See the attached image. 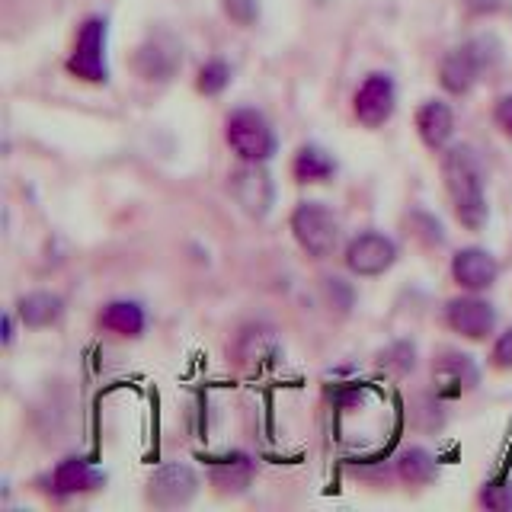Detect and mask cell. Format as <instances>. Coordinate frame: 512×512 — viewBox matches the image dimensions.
<instances>
[{
	"instance_id": "cell-1",
	"label": "cell",
	"mask_w": 512,
	"mask_h": 512,
	"mask_svg": "<svg viewBox=\"0 0 512 512\" xmlns=\"http://www.w3.org/2000/svg\"><path fill=\"white\" fill-rule=\"evenodd\" d=\"M442 176L448 186V196L455 202V215L468 231H480L487 224V196H484V164L474 148L455 144L442 157Z\"/></svg>"
},
{
	"instance_id": "cell-2",
	"label": "cell",
	"mask_w": 512,
	"mask_h": 512,
	"mask_svg": "<svg viewBox=\"0 0 512 512\" xmlns=\"http://www.w3.org/2000/svg\"><path fill=\"white\" fill-rule=\"evenodd\" d=\"M500 52H503V48H500V42H496L493 36H477L471 42L452 48V52H448L442 58V64H439L442 87L448 93H455V96L468 93L480 80V74L490 71L493 64L500 61Z\"/></svg>"
},
{
	"instance_id": "cell-3",
	"label": "cell",
	"mask_w": 512,
	"mask_h": 512,
	"mask_svg": "<svg viewBox=\"0 0 512 512\" xmlns=\"http://www.w3.org/2000/svg\"><path fill=\"white\" fill-rule=\"evenodd\" d=\"M224 135H228L231 151L240 160H247V164H266V160L276 154V132H272L269 119L260 109L231 112Z\"/></svg>"
},
{
	"instance_id": "cell-4",
	"label": "cell",
	"mask_w": 512,
	"mask_h": 512,
	"mask_svg": "<svg viewBox=\"0 0 512 512\" xmlns=\"http://www.w3.org/2000/svg\"><path fill=\"white\" fill-rule=\"evenodd\" d=\"M292 234L304 253L324 260L340 244V218L320 202H301L292 215Z\"/></svg>"
},
{
	"instance_id": "cell-5",
	"label": "cell",
	"mask_w": 512,
	"mask_h": 512,
	"mask_svg": "<svg viewBox=\"0 0 512 512\" xmlns=\"http://www.w3.org/2000/svg\"><path fill=\"white\" fill-rule=\"evenodd\" d=\"M106 42H109V26L103 16H90L80 26L74 52L68 58V71L87 84H106L109 80V64H106Z\"/></svg>"
},
{
	"instance_id": "cell-6",
	"label": "cell",
	"mask_w": 512,
	"mask_h": 512,
	"mask_svg": "<svg viewBox=\"0 0 512 512\" xmlns=\"http://www.w3.org/2000/svg\"><path fill=\"white\" fill-rule=\"evenodd\" d=\"M228 192L250 218H266L272 202H276V186H272V176L266 173V167L247 164V160L228 176Z\"/></svg>"
},
{
	"instance_id": "cell-7",
	"label": "cell",
	"mask_w": 512,
	"mask_h": 512,
	"mask_svg": "<svg viewBox=\"0 0 512 512\" xmlns=\"http://www.w3.org/2000/svg\"><path fill=\"white\" fill-rule=\"evenodd\" d=\"M199 493V477L189 464L170 461L160 464V468L148 477V503L160 509H176L196 500Z\"/></svg>"
},
{
	"instance_id": "cell-8",
	"label": "cell",
	"mask_w": 512,
	"mask_h": 512,
	"mask_svg": "<svg viewBox=\"0 0 512 512\" xmlns=\"http://www.w3.org/2000/svg\"><path fill=\"white\" fill-rule=\"evenodd\" d=\"M394 260H397V244L378 231L352 237L349 247H346V266H349V272H356V276H362V279H372V276H381V272H388L394 266Z\"/></svg>"
},
{
	"instance_id": "cell-9",
	"label": "cell",
	"mask_w": 512,
	"mask_h": 512,
	"mask_svg": "<svg viewBox=\"0 0 512 512\" xmlns=\"http://www.w3.org/2000/svg\"><path fill=\"white\" fill-rule=\"evenodd\" d=\"M397 109V87L388 74H368L365 84L356 90V119L365 128L384 125Z\"/></svg>"
},
{
	"instance_id": "cell-10",
	"label": "cell",
	"mask_w": 512,
	"mask_h": 512,
	"mask_svg": "<svg viewBox=\"0 0 512 512\" xmlns=\"http://www.w3.org/2000/svg\"><path fill=\"white\" fill-rule=\"evenodd\" d=\"M445 320L455 333H461L464 340H487L496 327V311L493 304L477 298V295H461L452 298L445 308Z\"/></svg>"
},
{
	"instance_id": "cell-11",
	"label": "cell",
	"mask_w": 512,
	"mask_h": 512,
	"mask_svg": "<svg viewBox=\"0 0 512 512\" xmlns=\"http://www.w3.org/2000/svg\"><path fill=\"white\" fill-rule=\"evenodd\" d=\"M180 64H183V48L170 36V32L151 36L138 48V58H135L138 74L148 77V80H170Z\"/></svg>"
},
{
	"instance_id": "cell-12",
	"label": "cell",
	"mask_w": 512,
	"mask_h": 512,
	"mask_svg": "<svg viewBox=\"0 0 512 512\" xmlns=\"http://www.w3.org/2000/svg\"><path fill=\"white\" fill-rule=\"evenodd\" d=\"M452 276L461 288H468V292H484V288H490L496 276H500V263H496L487 250L464 247L452 260Z\"/></svg>"
},
{
	"instance_id": "cell-13",
	"label": "cell",
	"mask_w": 512,
	"mask_h": 512,
	"mask_svg": "<svg viewBox=\"0 0 512 512\" xmlns=\"http://www.w3.org/2000/svg\"><path fill=\"white\" fill-rule=\"evenodd\" d=\"M103 484H106V477L84 458H64L58 468L48 474V490L55 496L90 493V490H100Z\"/></svg>"
},
{
	"instance_id": "cell-14",
	"label": "cell",
	"mask_w": 512,
	"mask_h": 512,
	"mask_svg": "<svg viewBox=\"0 0 512 512\" xmlns=\"http://www.w3.org/2000/svg\"><path fill=\"white\" fill-rule=\"evenodd\" d=\"M416 132H420L423 144L432 151L445 148L455 135V112L448 109L442 100H429L416 112Z\"/></svg>"
},
{
	"instance_id": "cell-15",
	"label": "cell",
	"mask_w": 512,
	"mask_h": 512,
	"mask_svg": "<svg viewBox=\"0 0 512 512\" xmlns=\"http://www.w3.org/2000/svg\"><path fill=\"white\" fill-rule=\"evenodd\" d=\"M253 461L247 455L240 452H231L224 458H215L212 461V471H208V477H212V484L221 490V493H244L250 484H253Z\"/></svg>"
},
{
	"instance_id": "cell-16",
	"label": "cell",
	"mask_w": 512,
	"mask_h": 512,
	"mask_svg": "<svg viewBox=\"0 0 512 512\" xmlns=\"http://www.w3.org/2000/svg\"><path fill=\"white\" fill-rule=\"evenodd\" d=\"M16 314L26 327L32 330H42V327H52L61 320L64 314V301L52 292H29L16 301Z\"/></svg>"
},
{
	"instance_id": "cell-17",
	"label": "cell",
	"mask_w": 512,
	"mask_h": 512,
	"mask_svg": "<svg viewBox=\"0 0 512 512\" xmlns=\"http://www.w3.org/2000/svg\"><path fill=\"white\" fill-rule=\"evenodd\" d=\"M436 384H442L445 394H461L477 384V365L471 356L461 352H445L442 359H436Z\"/></svg>"
},
{
	"instance_id": "cell-18",
	"label": "cell",
	"mask_w": 512,
	"mask_h": 512,
	"mask_svg": "<svg viewBox=\"0 0 512 512\" xmlns=\"http://www.w3.org/2000/svg\"><path fill=\"white\" fill-rule=\"evenodd\" d=\"M100 324L119 336H141L148 317H144V308L138 301H109L100 311Z\"/></svg>"
},
{
	"instance_id": "cell-19",
	"label": "cell",
	"mask_w": 512,
	"mask_h": 512,
	"mask_svg": "<svg viewBox=\"0 0 512 512\" xmlns=\"http://www.w3.org/2000/svg\"><path fill=\"white\" fill-rule=\"evenodd\" d=\"M292 173L298 183H324L336 173V160L324 148H317V144H304V148L295 154Z\"/></svg>"
},
{
	"instance_id": "cell-20",
	"label": "cell",
	"mask_w": 512,
	"mask_h": 512,
	"mask_svg": "<svg viewBox=\"0 0 512 512\" xmlns=\"http://www.w3.org/2000/svg\"><path fill=\"white\" fill-rule=\"evenodd\" d=\"M397 468H400V477H404L407 484H413V487H426V484H432V480L439 477L436 455L426 452V448H420V445L404 448V452H400Z\"/></svg>"
},
{
	"instance_id": "cell-21",
	"label": "cell",
	"mask_w": 512,
	"mask_h": 512,
	"mask_svg": "<svg viewBox=\"0 0 512 512\" xmlns=\"http://www.w3.org/2000/svg\"><path fill=\"white\" fill-rule=\"evenodd\" d=\"M276 349H279V343H276V336H272V330L256 327V330H247L244 333L237 356L244 359V362H263L269 356H276Z\"/></svg>"
},
{
	"instance_id": "cell-22",
	"label": "cell",
	"mask_w": 512,
	"mask_h": 512,
	"mask_svg": "<svg viewBox=\"0 0 512 512\" xmlns=\"http://www.w3.org/2000/svg\"><path fill=\"white\" fill-rule=\"evenodd\" d=\"M228 84H231V68H228V64H224L221 58L208 61L205 68L199 71V80H196L199 93H205V96H218Z\"/></svg>"
},
{
	"instance_id": "cell-23",
	"label": "cell",
	"mask_w": 512,
	"mask_h": 512,
	"mask_svg": "<svg viewBox=\"0 0 512 512\" xmlns=\"http://www.w3.org/2000/svg\"><path fill=\"white\" fill-rule=\"evenodd\" d=\"M480 503L493 512H512V480L509 477L490 480V484L480 490Z\"/></svg>"
},
{
	"instance_id": "cell-24",
	"label": "cell",
	"mask_w": 512,
	"mask_h": 512,
	"mask_svg": "<svg viewBox=\"0 0 512 512\" xmlns=\"http://www.w3.org/2000/svg\"><path fill=\"white\" fill-rule=\"evenodd\" d=\"M224 13H228L234 23L250 26L256 23V16H260V4H256V0H224Z\"/></svg>"
},
{
	"instance_id": "cell-25",
	"label": "cell",
	"mask_w": 512,
	"mask_h": 512,
	"mask_svg": "<svg viewBox=\"0 0 512 512\" xmlns=\"http://www.w3.org/2000/svg\"><path fill=\"white\" fill-rule=\"evenodd\" d=\"M493 365L496 368H512V327L500 333V340L493 346Z\"/></svg>"
},
{
	"instance_id": "cell-26",
	"label": "cell",
	"mask_w": 512,
	"mask_h": 512,
	"mask_svg": "<svg viewBox=\"0 0 512 512\" xmlns=\"http://www.w3.org/2000/svg\"><path fill=\"white\" fill-rule=\"evenodd\" d=\"M493 116H496V125H500L503 132L512 138V93H506L503 100L496 103V112H493Z\"/></svg>"
},
{
	"instance_id": "cell-27",
	"label": "cell",
	"mask_w": 512,
	"mask_h": 512,
	"mask_svg": "<svg viewBox=\"0 0 512 512\" xmlns=\"http://www.w3.org/2000/svg\"><path fill=\"white\" fill-rule=\"evenodd\" d=\"M468 7L474 13H496L500 10V0H468Z\"/></svg>"
},
{
	"instance_id": "cell-28",
	"label": "cell",
	"mask_w": 512,
	"mask_h": 512,
	"mask_svg": "<svg viewBox=\"0 0 512 512\" xmlns=\"http://www.w3.org/2000/svg\"><path fill=\"white\" fill-rule=\"evenodd\" d=\"M4 340L13 343V317H10V314L4 317Z\"/></svg>"
}]
</instances>
